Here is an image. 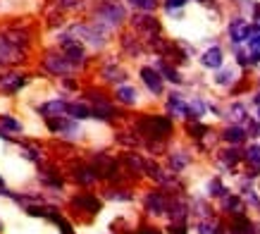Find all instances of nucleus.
I'll return each mask as SVG.
<instances>
[{
	"mask_svg": "<svg viewBox=\"0 0 260 234\" xmlns=\"http://www.w3.org/2000/svg\"><path fill=\"white\" fill-rule=\"evenodd\" d=\"M141 79L146 81V86H148L153 94H160V91H162V79H160V74L155 70L143 67V70H141Z\"/></svg>",
	"mask_w": 260,
	"mask_h": 234,
	"instance_id": "obj_1",
	"label": "nucleus"
},
{
	"mask_svg": "<svg viewBox=\"0 0 260 234\" xmlns=\"http://www.w3.org/2000/svg\"><path fill=\"white\" fill-rule=\"evenodd\" d=\"M103 19H108L110 24H119L122 19H124V10L119 8V5H115V3H105V8L101 10Z\"/></svg>",
	"mask_w": 260,
	"mask_h": 234,
	"instance_id": "obj_2",
	"label": "nucleus"
},
{
	"mask_svg": "<svg viewBox=\"0 0 260 234\" xmlns=\"http://www.w3.org/2000/svg\"><path fill=\"white\" fill-rule=\"evenodd\" d=\"M201 63H203L205 67H210V70H217L222 65V50L217 46L210 48V50H205L203 57H201Z\"/></svg>",
	"mask_w": 260,
	"mask_h": 234,
	"instance_id": "obj_3",
	"label": "nucleus"
},
{
	"mask_svg": "<svg viewBox=\"0 0 260 234\" xmlns=\"http://www.w3.org/2000/svg\"><path fill=\"white\" fill-rule=\"evenodd\" d=\"M136 96H139V94H136L134 89H129V86H122V89L117 91V98H119V101H122V103H129V105H132V103H136Z\"/></svg>",
	"mask_w": 260,
	"mask_h": 234,
	"instance_id": "obj_4",
	"label": "nucleus"
},
{
	"mask_svg": "<svg viewBox=\"0 0 260 234\" xmlns=\"http://www.w3.org/2000/svg\"><path fill=\"white\" fill-rule=\"evenodd\" d=\"M224 136H227L229 141H244V129H241V127H229L227 132H224Z\"/></svg>",
	"mask_w": 260,
	"mask_h": 234,
	"instance_id": "obj_5",
	"label": "nucleus"
},
{
	"mask_svg": "<svg viewBox=\"0 0 260 234\" xmlns=\"http://www.w3.org/2000/svg\"><path fill=\"white\" fill-rule=\"evenodd\" d=\"M132 5H136V8H141V10H153L155 8V0H129Z\"/></svg>",
	"mask_w": 260,
	"mask_h": 234,
	"instance_id": "obj_6",
	"label": "nucleus"
},
{
	"mask_svg": "<svg viewBox=\"0 0 260 234\" xmlns=\"http://www.w3.org/2000/svg\"><path fill=\"white\" fill-rule=\"evenodd\" d=\"M232 79H234V72L224 70V72H220V77H215V81H217V84H229Z\"/></svg>",
	"mask_w": 260,
	"mask_h": 234,
	"instance_id": "obj_7",
	"label": "nucleus"
},
{
	"mask_svg": "<svg viewBox=\"0 0 260 234\" xmlns=\"http://www.w3.org/2000/svg\"><path fill=\"white\" fill-rule=\"evenodd\" d=\"M67 110H70L74 117H88V110L84 108V105H70Z\"/></svg>",
	"mask_w": 260,
	"mask_h": 234,
	"instance_id": "obj_8",
	"label": "nucleus"
},
{
	"mask_svg": "<svg viewBox=\"0 0 260 234\" xmlns=\"http://www.w3.org/2000/svg\"><path fill=\"white\" fill-rule=\"evenodd\" d=\"M248 160H251V163H255L260 167V149H258V146H253V149L248 151Z\"/></svg>",
	"mask_w": 260,
	"mask_h": 234,
	"instance_id": "obj_9",
	"label": "nucleus"
},
{
	"mask_svg": "<svg viewBox=\"0 0 260 234\" xmlns=\"http://www.w3.org/2000/svg\"><path fill=\"white\" fill-rule=\"evenodd\" d=\"M181 5H186V0H167V3H165V8H167V10L181 8Z\"/></svg>",
	"mask_w": 260,
	"mask_h": 234,
	"instance_id": "obj_10",
	"label": "nucleus"
},
{
	"mask_svg": "<svg viewBox=\"0 0 260 234\" xmlns=\"http://www.w3.org/2000/svg\"><path fill=\"white\" fill-rule=\"evenodd\" d=\"M248 43H251L253 50H260V34H255V36H251L248 39Z\"/></svg>",
	"mask_w": 260,
	"mask_h": 234,
	"instance_id": "obj_11",
	"label": "nucleus"
}]
</instances>
